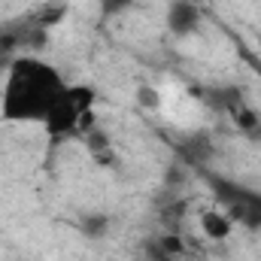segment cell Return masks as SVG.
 Here are the masks:
<instances>
[{"label": "cell", "mask_w": 261, "mask_h": 261, "mask_svg": "<svg viewBox=\"0 0 261 261\" xmlns=\"http://www.w3.org/2000/svg\"><path fill=\"white\" fill-rule=\"evenodd\" d=\"M64 76L58 67L37 55H15L6 70L0 113L6 122H46L55 97L64 91Z\"/></svg>", "instance_id": "cell-1"}, {"label": "cell", "mask_w": 261, "mask_h": 261, "mask_svg": "<svg viewBox=\"0 0 261 261\" xmlns=\"http://www.w3.org/2000/svg\"><path fill=\"white\" fill-rule=\"evenodd\" d=\"M94 100L97 91L91 85H64V91L55 97L43 128L52 140H67V137H82L85 130L94 128Z\"/></svg>", "instance_id": "cell-2"}, {"label": "cell", "mask_w": 261, "mask_h": 261, "mask_svg": "<svg viewBox=\"0 0 261 261\" xmlns=\"http://www.w3.org/2000/svg\"><path fill=\"white\" fill-rule=\"evenodd\" d=\"M206 182H210L216 200L222 203V210L231 216L234 225H243L249 231H258L261 228V192L246 189V186H237L231 179H222L216 173H206Z\"/></svg>", "instance_id": "cell-3"}, {"label": "cell", "mask_w": 261, "mask_h": 261, "mask_svg": "<svg viewBox=\"0 0 261 261\" xmlns=\"http://www.w3.org/2000/svg\"><path fill=\"white\" fill-rule=\"evenodd\" d=\"M195 94L216 113H234L240 103H246V94L240 85H203V88H195Z\"/></svg>", "instance_id": "cell-4"}, {"label": "cell", "mask_w": 261, "mask_h": 261, "mask_svg": "<svg viewBox=\"0 0 261 261\" xmlns=\"http://www.w3.org/2000/svg\"><path fill=\"white\" fill-rule=\"evenodd\" d=\"M167 28L179 37H189L200 28V9H197L192 0H176L170 3L167 9Z\"/></svg>", "instance_id": "cell-5"}, {"label": "cell", "mask_w": 261, "mask_h": 261, "mask_svg": "<svg viewBox=\"0 0 261 261\" xmlns=\"http://www.w3.org/2000/svg\"><path fill=\"white\" fill-rule=\"evenodd\" d=\"M70 15V0H43L31 15H28V24L37 28V31H52L58 28Z\"/></svg>", "instance_id": "cell-6"}, {"label": "cell", "mask_w": 261, "mask_h": 261, "mask_svg": "<svg viewBox=\"0 0 261 261\" xmlns=\"http://www.w3.org/2000/svg\"><path fill=\"white\" fill-rule=\"evenodd\" d=\"M200 231H203L206 240L222 243V240L231 237L234 222H231V216H228L225 210H203V213H200Z\"/></svg>", "instance_id": "cell-7"}, {"label": "cell", "mask_w": 261, "mask_h": 261, "mask_svg": "<svg viewBox=\"0 0 261 261\" xmlns=\"http://www.w3.org/2000/svg\"><path fill=\"white\" fill-rule=\"evenodd\" d=\"M228 119L234 122V128L240 130L243 137H249V140H261V116H258V110H252L249 103H240Z\"/></svg>", "instance_id": "cell-8"}, {"label": "cell", "mask_w": 261, "mask_h": 261, "mask_svg": "<svg viewBox=\"0 0 261 261\" xmlns=\"http://www.w3.org/2000/svg\"><path fill=\"white\" fill-rule=\"evenodd\" d=\"M179 155H182V161H189V164H203L210 155H213V143H210V137H203V134H195V137H186L182 143H179Z\"/></svg>", "instance_id": "cell-9"}, {"label": "cell", "mask_w": 261, "mask_h": 261, "mask_svg": "<svg viewBox=\"0 0 261 261\" xmlns=\"http://www.w3.org/2000/svg\"><path fill=\"white\" fill-rule=\"evenodd\" d=\"M79 225H82V234H85V237H94V240H97V237H107V231H110V216H107V213H85Z\"/></svg>", "instance_id": "cell-10"}, {"label": "cell", "mask_w": 261, "mask_h": 261, "mask_svg": "<svg viewBox=\"0 0 261 261\" xmlns=\"http://www.w3.org/2000/svg\"><path fill=\"white\" fill-rule=\"evenodd\" d=\"M155 243H158L164 252H170L173 258H182V255H186V240L179 237V231H167V234H158V237H155Z\"/></svg>", "instance_id": "cell-11"}, {"label": "cell", "mask_w": 261, "mask_h": 261, "mask_svg": "<svg viewBox=\"0 0 261 261\" xmlns=\"http://www.w3.org/2000/svg\"><path fill=\"white\" fill-rule=\"evenodd\" d=\"M137 103H140L143 110H158V103H161V94H158L152 85H140V91H137Z\"/></svg>", "instance_id": "cell-12"}, {"label": "cell", "mask_w": 261, "mask_h": 261, "mask_svg": "<svg viewBox=\"0 0 261 261\" xmlns=\"http://www.w3.org/2000/svg\"><path fill=\"white\" fill-rule=\"evenodd\" d=\"M143 261H179V258H173L170 252H164L158 243H149L146 252H143Z\"/></svg>", "instance_id": "cell-13"}, {"label": "cell", "mask_w": 261, "mask_h": 261, "mask_svg": "<svg viewBox=\"0 0 261 261\" xmlns=\"http://www.w3.org/2000/svg\"><path fill=\"white\" fill-rule=\"evenodd\" d=\"M134 0H100V6H103V12L107 15H116V12H122V9H128Z\"/></svg>", "instance_id": "cell-14"}, {"label": "cell", "mask_w": 261, "mask_h": 261, "mask_svg": "<svg viewBox=\"0 0 261 261\" xmlns=\"http://www.w3.org/2000/svg\"><path fill=\"white\" fill-rule=\"evenodd\" d=\"M9 61H12V55H3V52H0V73L9 70Z\"/></svg>", "instance_id": "cell-15"}]
</instances>
